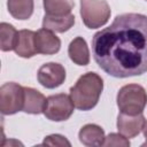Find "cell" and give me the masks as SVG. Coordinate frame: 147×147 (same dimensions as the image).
<instances>
[{
  "label": "cell",
  "instance_id": "obj_14",
  "mask_svg": "<svg viewBox=\"0 0 147 147\" xmlns=\"http://www.w3.org/2000/svg\"><path fill=\"white\" fill-rule=\"evenodd\" d=\"M74 24H75V16L72 14L65 16H49L45 14L42 18V28L59 33H63L70 30Z\"/></svg>",
  "mask_w": 147,
  "mask_h": 147
},
{
  "label": "cell",
  "instance_id": "obj_17",
  "mask_svg": "<svg viewBox=\"0 0 147 147\" xmlns=\"http://www.w3.org/2000/svg\"><path fill=\"white\" fill-rule=\"evenodd\" d=\"M0 48L2 52L14 51L18 40V31L9 23L2 22L0 24Z\"/></svg>",
  "mask_w": 147,
  "mask_h": 147
},
{
  "label": "cell",
  "instance_id": "obj_6",
  "mask_svg": "<svg viewBox=\"0 0 147 147\" xmlns=\"http://www.w3.org/2000/svg\"><path fill=\"white\" fill-rule=\"evenodd\" d=\"M75 109V105L70 95L64 93L53 94L46 99L44 115L53 122H62L70 118Z\"/></svg>",
  "mask_w": 147,
  "mask_h": 147
},
{
  "label": "cell",
  "instance_id": "obj_4",
  "mask_svg": "<svg viewBox=\"0 0 147 147\" xmlns=\"http://www.w3.org/2000/svg\"><path fill=\"white\" fill-rule=\"evenodd\" d=\"M111 15L106 0H80V16L88 29H98L107 24Z\"/></svg>",
  "mask_w": 147,
  "mask_h": 147
},
{
  "label": "cell",
  "instance_id": "obj_7",
  "mask_svg": "<svg viewBox=\"0 0 147 147\" xmlns=\"http://www.w3.org/2000/svg\"><path fill=\"white\" fill-rule=\"evenodd\" d=\"M38 82L46 88H56L65 80V69L62 64L48 62L42 64L37 72Z\"/></svg>",
  "mask_w": 147,
  "mask_h": 147
},
{
  "label": "cell",
  "instance_id": "obj_11",
  "mask_svg": "<svg viewBox=\"0 0 147 147\" xmlns=\"http://www.w3.org/2000/svg\"><path fill=\"white\" fill-rule=\"evenodd\" d=\"M36 32L32 30H21L18 31V40L15 47V53L23 57V59H30L38 54L36 48Z\"/></svg>",
  "mask_w": 147,
  "mask_h": 147
},
{
  "label": "cell",
  "instance_id": "obj_8",
  "mask_svg": "<svg viewBox=\"0 0 147 147\" xmlns=\"http://www.w3.org/2000/svg\"><path fill=\"white\" fill-rule=\"evenodd\" d=\"M146 119L142 113L138 115L119 113L117 116V130L126 138H134L142 131Z\"/></svg>",
  "mask_w": 147,
  "mask_h": 147
},
{
  "label": "cell",
  "instance_id": "obj_15",
  "mask_svg": "<svg viewBox=\"0 0 147 147\" xmlns=\"http://www.w3.org/2000/svg\"><path fill=\"white\" fill-rule=\"evenodd\" d=\"M7 8L9 14L16 20H28L33 14V0H8Z\"/></svg>",
  "mask_w": 147,
  "mask_h": 147
},
{
  "label": "cell",
  "instance_id": "obj_1",
  "mask_svg": "<svg viewBox=\"0 0 147 147\" xmlns=\"http://www.w3.org/2000/svg\"><path fill=\"white\" fill-rule=\"evenodd\" d=\"M92 54L96 64L115 78L147 72V16L117 15L109 26L94 33Z\"/></svg>",
  "mask_w": 147,
  "mask_h": 147
},
{
  "label": "cell",
  "instance_id": "obj_2",
  "mask_svg": "<svg viewBox=\"0 0 147 147\" xmlns=\"http://www.w3.org/2000/svg\"><path fill=\"white\" fill-rule=\"evenodd\" d=\"M102 91V78L98 74L88 71L82 75L76 84L70 87V96L77 109L86 111L93 109L98 105Z\"/></svg>",
  "mask_w": 147,
  "mask_h": 147
},
{
  "label": "cell",
  "instance_id": "obj_12",
  "mask_svg": "<svg viewBox=\"0 0 147 147\" xmlns=\"http://www.w3.org/2000/svg\"><path fill=\"white\" fill-rule=\"evenodd\" d=\"M79 141L87 147L103 146L106 136L105 131L100 125L96 124H85L78 132Z\"/></svg>",
  "mask_w": 147,
  "mask_h": 147
},
{
  "label": "cell",
  "instance_id": "obj_10",
  "mask_svg": "<svg viewBox=\"0 0 147 147\" xmlns=\"http://www.w3.org/2000/svg\"><path fill=\"white\" fill-rule=\"evenodd\" d=\"M45 95L36 88L24 86V105L22 111L32 115H39L44 113L46 106Z\"/></svg>",
  "mask_w": 147,
  "mask_h": 147
},
{
  "label": "cell",
  "instance_id": "obj_16",
  "mask_svg": "<svg viewBox=\"0 0 147 147\" xmlns=\"http://www.w3.org/2000/svg\"><path fill=\"white\" fill-rule=\"evenodd\" d=\"M46 15L49 16H65L71 14L75 7L74 0H42Z\"/></svg>",
  "mask_w": 147,
  "mask_h": 147
},
{
  "label": "cell",
  "instance_id": "obj_9",
  "mask_svg": "<svg viewBox=\"0 0 147 147\" xmlns=\"http://www.w3.org/2000/svg\"><path fill=\"white\" fill-rule=\"evenodd\" d=\"M36 48L38 54L53 55L56 54L61 48L60 38L51 30L45 28L36 32Z\"/></svg>",
  "mask_w": 147,
  "mask_h": 147
},
{
  "label": "cell",
  "instance_id": "obj_18",
  "mask_svg": "<svg viewBox=\"0 0 147 147\" xmlns=\"http://www.w3.org/2000/svg\"><path fill=\"white\" fill-rule=\"evenodd\" d=\"M103 146H114V147H129L130 141L129 138L124 137L121 133H109L103 142Z\"/></svg>",
  "mask_w": 147,
  "mask_h": 147
},
{
  "label": "cell",
  "instance_id": "obj_21",
  "mask_svg": "<svg viewBox=\"0 0 147 147\" xmlns=\"http://www.w3.org/2000/svg\"><path fill=\"white\" fill-rule=\"evenodd\" d=\"M146 1H147V0H146Z\"/></svg>",
  "mask_w": 147,
  "mask_h": 147
},
{
  "label": "cell",
  "instance_id": "obj_19",
  "mask_svg": "<svg viewBox=\"0 0 147 147\" xmlns=\"http://www.w3.org/2000/svg\"><path fill=\"white\" fill-rule=\"evenodd\" d=\"M42 145H49V146H71L70 141L61 136V134H49L47 136L44 141H42Z\"/></svg>",
  "mask_w": 147,
  "mask_h": 147
},
{
  "label": "cell",
  "instance_id": "obj_3",
  "mask_svg": "<svg viewBox=\"0 0 147 147\" xmlns=\"http://www.w3.org/2000/svg\"><path fill=\"white\" fill-rule=\"evenodd\" d=\"M116 101L121 113L138 115L147 105V92L139 84H127L119 88Z\"/></svg>",
  "mask_w": 147,
  "mask_h": 147
},
{
  "label": "cell",
  "instance_id": "obj_20",
  "mask_svg": "<svg viewBox=\"0 0 147 147\" xmlns=\"http://www.w3.org/2000/svg\"><path fill=\"white\" fill-rule=\"evenodd\" d=\"M142 133H144V137L146 138V142H144L141 146L145 147V146H147V121L145 122V125H144V129H142Z\"/></svg>",
  "mask_w": 147,
  "mask_h": 147
},
{
  "label": "cell",
  "instance_id": "obj_5",
  "mask_svg": "<svg viewBox=\"0 0 147 147\" xmlns=\"http://www.w3.org/2000/svg\"><path fill=\"white\" fill-rule=\"evenodd\" d=\"M24 86L17 83H5L0 87V111L2 115H14L23 109Z\"/></svg>",
  "mask_w": 147,
  "mask_h": 147
},
{
  "label": "cell",
  "instance_id": "obj_13",
  "mask_svg": "<svg viewBox=\"0 0 147 147\" xmlns=\"http://www.w3.org/2000/svg\"><path fill=\"white\" fill-rule=\"evenodd\" d=\"M68 55L77 65H87L90 63V49L83 37H76L68 46Z\"/></svg>",
  "mask_w": 147,
  "mask_h": 147
}]
</instances>
